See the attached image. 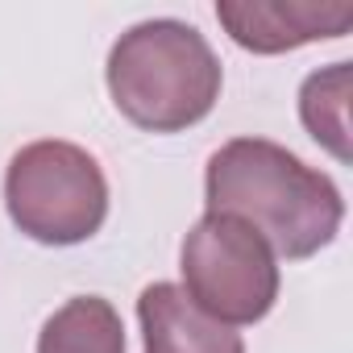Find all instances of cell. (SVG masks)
Returning <instances> with one entry per match:
<instances>
[{
  "mask_svg": "<svg viewBox=\"0 0 353 353\" xmlns=\"http://www.w3.org/2000/svg\"><path fill=\"white\" fill-rule=\"evenodd\" d=\"M204 196L208 212L245 221L274 250V258L287 262L332 245L345 221V200L328 174L266 137L225 141L208 158Z\"/></svg>",
  "mask_w": 353,
  "mask_h": 353,
  "instance_id": "6da1fadb",
  "label": "cell"
},
{
  "mask_svg": "<svg viewBox=\"0 0 353 353\" xmlns=\"http://www.w3.org/2000/svg\"><path fill=\"white\" fill-rule=\"evenodd\" d=\"M108 96L125 121L145 133H183L221 100V59L208 38L174 17L133 26L108 50Z\"/></svg>",
  "mask_w": 353,
  "mask_h": 353,
  "instance_id": "7a4b0ae2",
  "label": "cell"
},
{
  "mask_svg": "<svg viewBox=\"0 0 353 353\" xmlns=\"http://www.w3.org/2000/svg\"><path fill=\"white\" fill-rule=\"evenodd\" d=\"M9 221L38 245H79L108 216V179L75 141H30L5 170Z\"/></svg>",
  "mask_w": 353,
  "mask_h": 353,
  "instance_id": "3957f363",
  "label": "cell"
},
{
  "mask_svg": "<svg viewBox=\"0 0 353 353\" xmlns=\"http://www.w3.org/2000/svg\"><path fill=\"white\" fill-rule=\"evenodd\" d=\"M183 295L212 320L237 328L270 316L279 299L274 250L237 216L204 212L179 250Z\"/></svg>",
  "mask_w": 353,
  "mask_h": 353,
  "instance_id": "277c9868",
  "label": "cell"
},
{
  "mask_svg": "<svg viewBox=\"0 0 353 353\" xmlns=\"http://www.w3.org/2000/svg\"><path fill=\"white\" fill-rule=\"evenodd\" d=\"M216 21L250 54H287L353 30L349 0H221Z\"/></svg>",
  "mask_w": 353,
  "mask_h": 353,
  "instance_id": "5b68a950",
  "label": "cell"
},
{
  "mask_svg": "<svg viewBox=\"0 0 353 353\" xmlns=\"http://www.w3.org/2000/svg\"><path fill=\"white\" fill-rule=\"evenodd\" d=\"M137 320L145 353H245L237 328L204 316L174 283H150L137 299Z\"/></svg>",
  "mask_w": 353,
  "mask_h": 353,
  "instance_id": "8992f818",
  "label": "cell"
},
{
  "mask_svg": "<svg viewBox=\"0 0 353 353\" xmlns=\"http://www.w3.org/2000/svg\"><path fill=\"white\" fill-rule=\"evenodd\" d=\"M38 353H125V324L108 299L75 295L42 324Z\"/></svg>",
  "mask_w": 353,
  "mask_h": 353,
  "instance_id": "52a82bcc",
  "label": "cell"
},
{
  "mask_svg": "<svg viewBox=\"0 0 353 353\" xmlns=\"http://www.w3.org/2000/svg\"><path fill=\"white\" fill-rule=\"evenodd\" d=\"M349 88H353V63L320 67L299 88V121L303 129L336 158L353 162V133H349Z\"/></svg>",
  "mask_w": 353,
  "mask_h": 353,
  "instance_id": "ba28073f",
  "label": "cell"
}]
</instances>
